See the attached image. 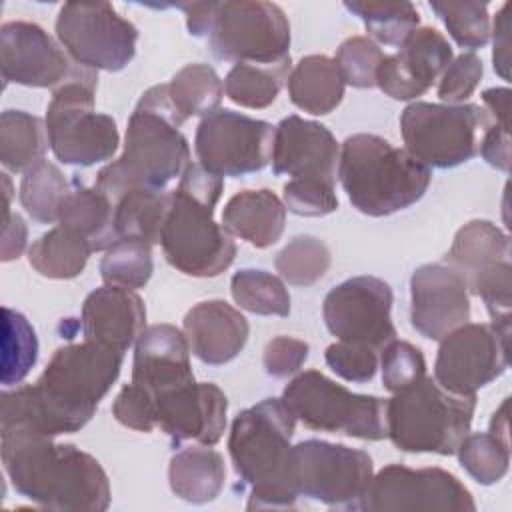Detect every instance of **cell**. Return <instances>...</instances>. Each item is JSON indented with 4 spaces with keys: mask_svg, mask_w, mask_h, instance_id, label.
<instances>
[{
    "mask_svg": "<svg viewBox=\"0 0 512 512\" xmlns=\"http://www.w3.org/2000/svg\"><path fill=\"white\" fill-rule=\"evenodd\" d=\"M156 418L174 446L194 440L214 446L226 430L228 400L212 382H190L154 398Z\"/></svg>",
    "mask_w": 512,
    "mask_h": 512,
    "instance_id": "21",
    "label": "cell"
},
{
    "mask_svg": "<svg viewBox=\"0 0 512 512\" xmlns=\"http://www.w3.org/2000/svg\"><path fill=\"white\" fill-rule=\"evenodd\" d=\"M84 340L126 352L146 330V306L134 292L118 286L92 290L80 314Z\"/></svg>",
    "mask_w": 512,
    "mask_h": 512,
    "instance_id": "24",
    "label": "cell"
},
{
    "mask_svg": "<svg viewBox=\"0 0 512 512\" xmlns=\"http://www.w3.org/2000/svg\"><path fill=\"white\" fill-rule=\"evenodd\" d=\"M168 94L184 120L192 116L206 118L218 110L224 96V84L210 64L194 62L172 76Z\"/></svg>",
    "mask_w": 512,
    "mask_h": 512,
    "instance_id": "35",
    "label": "cell"
},
{
    "mask_svg": "<svg viewBox=\"0 0 512 512\" xmlns=\"http://www.w3.org/2000/svg\"><path fill=\"white\" fill-rule=\"evenodd\" d=\"M296 416L282 398L238 412L228 436L236 476L250 486L248 510L292 508L298 500L290 484V452Z\"/></svg>",
    "mask_w": 512,
    "mask_h": 512,
    "instance_id": "5",
    "label": "cell"
},
{
    "mask_svg": "<svg viewBox=\"0 0 512 512\" xmlns=\"http://www.w3.org/2000/svg\"><path fill=\"white\" fill-rule=\"evenodd\" d=\"M478 152L482 158L494 166L496 170L510 172V128H504L500 124H490L486 132L482 134Z\"/></svg>",
    "mask_w": 512,
    "mask_h": 512,
    "instance_id": "52",
    "label": "cell"
},
{
    "mask_svg": "<svg viewBox=\"0 0 512 512\" xmlns=\"http://www.w3.org/2000/svg\"><path fill=\"white\" fill-rule=\"evenodd\" d=\"M182 124L184 118L170 100L168 84L148 88L128 118L120 158L98 172L94 186L108 198L130 188L168 190V184L190 166Z\"/></svg>",
    "mask_w": 512,
    "mask_h": 512,
    "instance_id": "3",
    "label": "cell"
},
{
    "mask_svg": "<svg viewBox=\"0 0 512 512\" xmlns=\"http://www.w3.org/2000/svg\"><path fill=\"white\" fill-rule=\"evenodd\" d=\"M68 192L70 184L60 168L42 160L24 172L20 182V204L36 222L52 224L58 222V210Z\"/></svg>",
    "mask_w": 512,
    "mask_h": 512,
    "instance_id": "39",
    "label": "cell"
},
{
    "mask_svg": "<svg viewBox=\"0 0 512 512\" xmlns=\"http://www.w3.org/2000/svg\"><path fill=\"white\" fill-rule=\"evenodd\" d=\"M282 400L310 430L370 442L386 438V400L354 394L318 370H306L292 378Z\"/></svg>",
    "mask_w": 512,
    "mask_h": 512,
    "instance_id": "10",
    "label": "cell"
},
{
    "mask_svg": "<svg viewBox=\"0 0 512 512\" xmlns=\"http://www.w3.org/2000/svg\"><path fill=\"white\" fill-rule=\"evenodd\" d=\"M474 410L476 394H452L424 376L386 400V438L402 452L452 456L470 432Z\"/></svg>",
    "mask_w": 512,
    "mask_h": 512,
    "instance_id": "8",
    "label": "cell"
},
{
    "mask_svg": "<svg viewBox=\"0 0 512 512\" xmlns=\"http://www.w3.org/2000/svg\"><path fill=\"white\" fill-rule=\"evenodd\" d=\"M282 202L286 210L298 216H326L338 210L334 184L312 178H290L282 188Z\"/></svg>",
    "mask_w": 512,
    "mask_h": 512,
    "instance_id": "46",
    "label": "cell"
},
{
    "mask_svg": "<svg viewBox=\"0 0 512 512\" xmlns=\"http://www.w3.org/2000/svg\"><path fill=\"white\" fill-rule=\"evenodd\" d=\"M82 68L42 26L22 20L2 24L0 72L4 82L56 90Z\"/></svg>",
    "mask_w": 512,
    "mask_h": 512,
    "instance_id": "18",
    "label": "cell"
},
{
    "mask_svg": "<svg viewBox=\"0 0 512 512\" xmlns=\"http://www.w3.org/2000/svg\"><path fill=\"white\" fill-rule=\"evenodd\" d=\"M112 414L122 426L138 432H152L158 426L152 394L134 382L122 386L114 398Z\"/></svg>",
    "mask_w": 512,
    "mask_h": 512,
    "instance_id": "49",
    "label": "cell"
},
{
    "mask_svg": "<svg viewBox=\"0 0 512 512\" xmlns=\"http://www.w3.org/2000/svg\"><path fill=\"white\" fill-rule=\"evenodd\" d=\"M432 12L444 22L448 34L460 48L476 50L490 40V14L486 2L432 0Z\"/></svg>",
    "mask_w": 512,
    "mask_h": 512,
    "instance_id": "43",
    "label": "cell"
},
{
    "mask_svg": "<svg viewBox=\"0 0 512 512\" xmlns=\"http://www.w3.org/2000/svg\"><path fill=\"white\" fill-rule=\"evenodd\" d=\"M122 358L90 340L60 346L34 384L2 392L0 432L48 438L78 432L116 382Z\"/></svg>",
    "mask_w": 512,
    "mask_h": 512,
    "instance_id": "1",
    "label": "cell"
},
{
    "mask_svg": "<svg viewBox=\"0 0 512 512\" xmlns=\"http://www.w3.org/2000/svg\"><path fill=\"white\" fill-rule=\"evenodd\" d=\"M286 206L272 190L236 192L222 210V226L254 248L276 244L284 232Z\"/></svg>",
    "mask_w": 512,
    "mask_h": 512,
    "instance_id": "27",
    "label": "cell"
},
{
    "mask_svg": "<svg viewBox=\"0 0 512 512\" xmlns=\"http://www.w3.org/2000/svg\"><path fill=\"white\" fill-rule=\"evenodd\" d=\"M396 54H384L376 86L392 100H416L454 58L448 40L430 26H418L400 46Z\"/></svg>",
    "mask_w": 512,
    "mask_h": 512,
    "instance_id": "20",
    "label": "cell"
},
{
    "mask_svg": "<svg viewBox=\"0 0 512 512\" xmlns=\"http://www.w3.org/2000/svg\"><path fill=\"white\" fill-rule=\"evenodd\" d=\"M494 124L478 104L412 102L400 114L406 150L426 168H454L478 154L482 134Z\"/></svg>",
    "mask_w": 512,
    "mask_h": 512,
    "instance_id": "11",
    "label": "cell"
},
{
    "mask_svg": "<svg viewBox=\"0 0 512 512\" xmlns=\"http://www.w3.org/2000/svg\"><path fill=\"white\" fill-rule=\"evenodd\" d=\"M444 260L466 280L472 294L480 280L510 260L508 234L490 220H470L456 232Z\"/></svg>",
    "mask_w": 512,
    "mask_h": 512,
    "instance_id": "26",
    "label": "cell"
},
{
    "mask_svg": "<svg viewBox=\"0 0 512 512\" xmlns=\"http://www.w3.org/2000/svg\"><path fill=\"white\" fill-rule=\"evenodd\" d=\"M98 74L82 68L54 90L46 108V132L54 156L70 166H94L110 160L120 144L116 120L96 112Z\"/></svg>",
    "mask_w": 512,
    "mask_h": 512,
    "instance_id": "9",
    "label": "cell"
},
{
    "mask_svg": "<svg viewBox=\"0 0 512 512\" xmlns=\"http://www.w3.org/2000/svg\"><path fill=\"white\" fill-rule=\"evenodd\" d=\"M114 204V230L120 238H136L158 244L166 212L170 206V190L130 188L110 198Z\"/></svg>",
    "mask_w": 512,
    "mask_h": 512,
    "instance_id": "32",
    "label": "cell"
},
{
    "mask_svg": "<svg viewBox=\"0 0 512 512\" xmlns=\"http://www.w3.org/2000/svg\"><path fill=\"white\" fill-rule=\"evenodd\" d=\"M332 262L328 246L310 234H300L292 238L274 260L276 272L282 280L292 286L308 288L316 284L328 272Z\"/></svg>",
    "mask_w": 512,
    "mask_h": 512,
    "instance_id": "41",
    "label": "cell"
},
{
    "mask_svg": "<svg viewBox=\"0 0 512 512\" xmlns=\"http://www.w3.org/2000/svg\"><path fill=\"white\" fill-rule=\"evenodd\" d=\"M190 36L206 38L218 60L276 66L290 62V24L284 10L264 0L182 2Z\"/></svg>",
    "mask_w": 512,
    "mask_h": 512,
    "instance_id": "6",
    "label": "cell"
},
{
    "mask_svg": "<svg viewBox=\"0 0 512 512\" xmlns=\"http://www.w3.org/2000/svg\"><path fill=\"white\" fill-rule=\"evenodd\" d=\"M58 226L82 236L92 252L108 250L118 240L112 200L96 186H84L78 180L60 204Z\"/></svg>",
    "mask_w": 512,
    "mask_h": 512,
    "instance_id": "28",
    "label": "cell"
},
{
    "mask_svg": "<svg viewBox=\"0 0 512 512\" xmlns=\"http://www.w3.org/2000/svg\"><path fill=\"white\" fill-rule=\"evenodd\" d=\"M230 294L234 302L258 316H288L290 314V294L284 282L256 268L238 270L230 280Z\"/></svg>",
    "mask_w": 512,
    "mask_h": 512,
    "instance_id": "38",
    "label": "cell"
},
{
    "mask_svg": "<svg viewBox=\"0 0 512 512\" xmlns=\"http://www.w3.org/2000/svg\"><path fill=\"white\" fill-rule=\"evenodd\" d=\"M490 34L494 38L492 48V62L494 70L502 80H510V2H506L490 28Z\"/></svg>",
    "mask_w": 512,
    "mask_h": 512,
    "instance_id": "51",
    "label": "cell"
},
{
    "mask_svg": "<svg viewBox=\"0 0 512 512\" xmlns=\"http://www.w3.org/2000/svg\"><path fill=\"white\" fill-rule=\"evenodd\" d=\"M482 102L486 112L490 114L494 124L510 128L508 120V104H510V90L508 88H488L482 92Z\"/></svg>",
    "mask_w": 512,
    "mask_h": 512,
    "instance_id": "54",
    "label": "cell"
},
{
    "mask_svg": "<svg viewBox=\"0 0 512 512\" xmlns=\"http://www.w3.org/2000/svg\"><path fill=\"white\" fill-rule=\"evenodd\" d=\"M510 328L496 324H462L440 340L434 380L458 396L476 394L508 368Z\"/></svg>",
    "mask_w": 512,
    "mask_h": 512,
    "instance_id": "16",
    "label": "cell"
},
{
    "mask_svg": "<svg viewBox=\"0 0 512 512\" xmlns=\"http://www.w3.org/2000/svg\"><path fill=\"white\" fill-rule=\"evenodd\" d=\"M190 352L208 366L234 360L248 342V320L224 300H206L192 306L182 324Z\"/></svg>",
    "mask_w": 512,
    "mask_h": 512,
    "instance_id": "25",
    "label": "cell"
},
{
    "mask_svg": "<svg viewBox=\"0 0 512 512\" xmlns=\"http://www.w3.org/2000/svg\"><path fill=\"white\" fill-rule=\"evenodd\" d=\"M344 8L362 20L372 42L386 46H400L420 26L412 2H344Z\"/></svg>",
    "mask_w": 512,
    "mask_h": 512,
    "instance_id": "37",
    "label": "cell"
},
{
    "mask_svg": "<svg viewBox=\"0 0 512 512\" xmlns=\"http://www.w3.org/2000/svg\"><path fill=\"white\" fill-rule=\"evenodd\" d=\"M2 336V384H20L38 360V338L26 316L4 308Z\"/></svg>",
    "mask_w": 512,
    "mask_h": 512,
    "instance_id": "42",
    "label": "cell"
},
{
    "mask_svg": "<svg viewBox=\"0 0 512 512\" xmlns=\"http://www.w3.org/2000/svg\"><path fill=\"white\" fill-rule=\"evenodd\" d=\"M374 464L368 452L326 440H302L290 452V484L298 496L330 508L362 510Z\"/></svg>",
    "mask_w": 512,
    "mask_h": 512,
    "instance_id": "12",
    "label": "cell"
},
{
    "mask_svg": "<svg viewBox=\"0 0 512 512\" xmlns=\"http://www.w3.org/2000/svg\"><path fill=\"white\" fill-rule=\"evenodd\" d=\"M46 122L24 110H4L0 116V162L10 172H26L44 160L48 150Z\"/></svg>",
    "mask_w": 512,
    "mask_h": 512,
    "instance_id": "33",
    "label": "cell"
},
{
    "mask_svg": "<svg viewBox=\"0 0 512 512\" xmlns=\"http://www.w3.org/2000/svg\"><path fill=\"white\" fill-rule=\"evenodd\" d=\"M224 178L202 164H190L170 190V206L160 234L162 252L172 268L194 278L222 274L236 256V244L214 220Z\"/></svg>",
    "mask_w": 512,
    "mask_h": 512,
    "instance_id": "4",
    "label": "cell"
},
{
    "mask_svg": "<svg viewBox=\"0 0 512 512\" xmlns=\"http://www.w3.org/2000/svg\"><path fill=\"white\" fill-rule=\"evenodd\" d=\"M26 238H28V228L22 216L8 212L4 220V234H2V262L16 260L26 248Z\"/></svg>",
    "mask_w": 512,
    "mask_h": 512,
    "instance_id": "53",
    "label": "cell"
},
{
    "mask_svg": "<svg viewBox=\"0 0 512 512\" xmlns=\"http://www.w3.org/2000/svg\"><path fill=\"white\" fill-rule=\"evenodd\" d=\"M2 464L12 488L30 502L58 512H104L110 482L100 462L54 438L0 432Z\"/></svg>",
    "mask_w": 512,
    "mask_h": 512,
    "instance_id": "2",
    "label": "cell"
},
{
    "mask_svg": "<svg viewBox=\"0 0 512 512\" xmlns=\"http://www.w3.org/2000/svg\"><path fill=\"white\" fill-rule=\"evenodd\" d=\"M484 74L482 60L474 52H464L448 64L438 84V98L444 104H464L478 88Z\"/></svg>",
    "mask_w": 512,
    "mask_h": 512,
    "instance_id": "47",
    "label": "cell"
},
{
    "mask_svg": "<svg viewBox=\"0 0 512 512\" xmlns=\"http://www.w3.org/2000/svg\"><path fill=\"white\" fill-rule=\"evenodd\" d=\"M90 254L92 248L82 236L56 226L32 242L28 262L44 278L70 280L84 272Z\"/></svg>",
    "mask_w": 512,
    "mask_h": 512,
    "instance_id": "34",
    "label": "cell"
},
{
    "mask_svg": "<svg viewBox=\"0 0 512 512\" xmlns=\"http://www.w3.org/2000/svg\"><path fill=\"white\" fill-rule=\"evenodd\" d=\"M382 384L388 392H402L426 376V362L420 348L404 340H392L380 350Z\"/></svg>",
    "mask_w": 512,
    "mask_h": 512,
    "instance_id": "45",
    "label": "cell"
},
{
    "mask_svg": "<svg viewBox=\"0 0 512 512\" xmlns=\"http://www.w3.org/2000/svg\"><path fill=\"white\" fill-rule=\"evenodd\" d=\"M338 180L358 212L380 218L416 204L426 194L432 174L406 148L360 132L340 146Z\"/></svg>",
    "mask_w": 512,
    "mask_h": 512,
    "instance_id": "7",
    "label": "cell"
},
{
    "mask_svg": "<svg viewBox=\"0 0 512 512\" xmlns=\"http://www.w3.org/2000/svg\"><path fill=\"white\" fill-rule=\"evenodd\" d=\"M152 244L136 238H120L100 260V276L106 286L126 290L144 288L152 276Z\"/></svg>",
    "mask_w": 512,
    "mask_h": 512,
    "instance_id": "40",
    "label": "cell"
},
{
    "mask_svg": "<svg viewBox=\"0 0 512 512\" xmlns=\"http://www.w3.org/2000/svg\"><path fill=\"white\" fill-rule=\"evenodd\" d=\"M392 288L376 276H354L334 286L322 304V318L340 342L358 344L380 352L396 340L390 318Z\"/></svg>",
    "mask_w": 512,
    "mask_h": 512,
    "instance_id": "17",
    "label": "cell"
},
{
    "mask_svg": "<svg viewBox=\"0 0 512 512\" xmlns=\"http://www.w3.org/2000/svg\"><path fill=\"white\" fill-rule=\"evenodd\" d=\"M324 358L332 372L356 384L370 382L378 370V352L358 344L338 340L326 348Z\"/></svg>",
    "mask_w": 512,
    "mask_h": 512,
    "instance_id": "48",
    "label": "cell"
},
{
    "mask_svg": "<svg viewBox=\"0 0 512 512\" xmlns=\"http://www.w3.org/2000/svg\"><path fill=\"white\" fill-rule=\"evenodd\" d=\"M470 320V292L466 280L448 264H424L410 278V324L440 342Z\"/></svg>",
    "mask_w": 512,
    "mask_h": 512,
    "instance_id": "19",
    "label": "cell"
},
{
    "mask_svg": "<svg viewBox=\"0 0 512 512\" xmlns=\"http://www.w3.org/2000/svg\"><path fill=\"white\" fill-rule=\"evenodd\" d=\"M456 456L460 466L482 486L496 484L508 474V398L492 414L488 432H468L458 444Z\"/></svg>",
    "mask_w": 512,
    "mask_h": 512,
    "instance_id": "29",
    "label": "cell"
},
{
    "mask_svg": "<svg viewBox=\"0 0 512 512\" xmlns=\"http://www.w3.org/2000/svg\"><path fill=\"white\" fill-rule=\"evenodd\" d=\"M224 480V458L210 446L184 448L170 458V490L190 504H206L216 500L224 488Z\"/></svg>",
    "mask_w": 512,
    "mask_h": 512,
    "instance_id": "30",
    "label": "cell"
},
{
    "mask_svg": "<svg viewBox=\"0 0 512 512\" xmlns=\"http://www.w3.org/2000/svg\"><path fill=\"white\" fill-rule=\"evenodd\" d=\"M54 28L66 54L94 72H118L136 54V26L108 2H68L58 10Z\"/></svg>",
    "mask_w": 512,
    "mask_h": 512,
    "instance_id": "13",
    "label": "cell"
},
{
    "mask_svg": "<svg viewBox=\"0 0 512 512\" xmlns=\"http://www.w3.org/2000/svg\"><path fill=\"white\" fill-rule=\"evenodd\" d=\"M382 58L384 52L368 36H350L338 46L334 62L344 84L354 88H372L376 86V72Z\"/></svg>",
    "mask_w": 512,
    "mask_h": 512,
    "instance_id": "44",
    "label": "cell"
},
{
    "mask_svg": "<svg viewBox=\"0 0 512 512\" xmlns=\"http://www.w3.org/2000/svg\"><path fill=\"white\" fill-rule=\"evenodd\" d=\"M274 126L218 108L200 120L194 136L198 164L218 176H246L270 164Z\"/></svg>",
    "mask_w": 512,
    "mask_h": 512,
    "instance_id": "14",
    "label": "cell"
},
{
    "mask_svg": "<svg viewBox=\"0 0 512 512\" xmlns=\"http://www.w3.org/2000/svg\"><path fill=\"white\" fill-rule=\"evenodd\" d=\"M308 352V342L292 336H276L266 344L262 364L268 376L288 378L302 368L308 360Z\"/></svg>",
    "mask_w": 512,
    "mask_h": 512,
    "instance_id": "50",
    "label": "cell"
},
{
    "mask_svg": "<svg viewBox=\"0 0 512 512\" xmlns=\"http://www.w3.org/2000/svg\"><path fill=\"white\" fill-rule=\"evenodd\" d=\"M338 158L340 144L326 126L296 114L282 118L274 126L270 164L276 176L336 184Z\"/></svg>",
    "mask_w": 512,
    "mask_h": 512,
    "instance_id": "22",
    "label": "cell"
},
{
    "mask_svg": "<svg viewBox=\"0 0 512 512\" xmlns=\"http://www.w3.org/2000/svg\"><path fill=\"white\" fill-rule=\"evenodd\" d=\"M132 382L146 388L152 398L194 382L184 332L172 324L148 326L134 344Z\"/></svg>",
    "mask_w": 512,
    "mask_h": 512,
    "instance_id": "23",
    "label": "cell"
},
{
    "mask_svg": "<svg viewBox=\"0 0 512 512\" xmlns=\"http://www.w3.org/2000/svg\"><path fill=\"white\" fill-rule=\"evenodd\" d=\"M288 96L292 104L308 114H330L344 98V80L334 58L310 54L288 74Z\"/></svg>",
    "mask_w": 512,
    "mask_h": 512,
    "instance_id": "31",
    "label": "cell"
},
{
    "mask_svg": "<svg viewBox=\"0 0 512 512\" xmlns=\"http://www.w3.org/2000/svg\"><path fill=\"white\" fill-rule=\"evenodd\" d=\"M290 74V62L276 66L260 64H234L224 78L226 96L244 108H266L280 94Z\"/></svg>",
    "mask_w": 512,
    "mask_h": 512,
    "instance_id": "36",
    "label": "cell"
},
{
    "mask_svg": "<svg viewBox=\"0 0 512 512\" xmlns=\"http://www.w3.org/2000/svg\"><path fill=\"white\" fill-rule=\"evenodd\" d=\"M368 512H474L470 490L442 468L388 464L372 476L362 500Z\"/></svg>",
    "mask_w": 512,
    "mask_h": 512,
    "instance_id": "15",
    "label": "cell"
}]
</instances>
